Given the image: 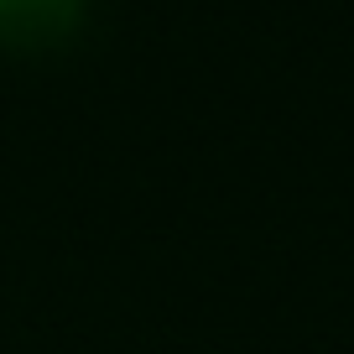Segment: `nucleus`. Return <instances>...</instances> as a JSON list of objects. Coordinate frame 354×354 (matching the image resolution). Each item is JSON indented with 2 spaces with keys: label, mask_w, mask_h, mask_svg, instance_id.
<instances>
[{
  "label": "nucleus",
  "mask_w": 354,
  "mask_h": 354,
  "mask_svg": "<svg viewBox=\"0 0 354 354\" xmlns=\"http://www.w3.org/2000/svg\"><path fill=\"white\" fill-rule=\"evenodd\" d=\"M84 0H0V32L16 47H42L73 32Z\"/></svg>",
  "instance_id": "1"
}]
</instances>
